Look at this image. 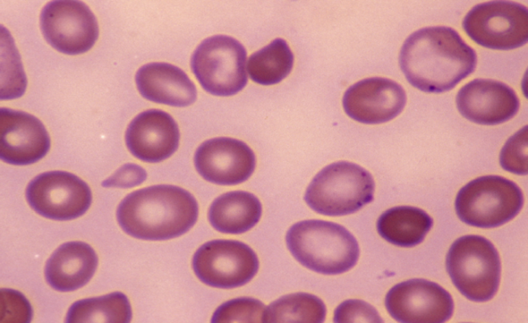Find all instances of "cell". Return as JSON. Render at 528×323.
<instances>
[{
    "instance_id": "19",
    "label": "cell",
    "mask_w": 528,
    "mask_h": 323,
    "mask_svg": "<svg viewBox=\"0 0 528 323\" xmlns=\"http://www.w3.org/2000/svg\"><path fill=\"white\" fill-rule=\"evenodd\" d=\"M140 93L150 101L173 107H187L197 98V89L180 68L166 63H151L135 74Z\"/></svg>"
},
{
    "instance_id": "1",
    "label": "cell",
    "mask_w": 528,
    "mask_h": 323,
    "mask_svg": "<svg viewBox=\"0 0 528 323\" xmlns=\"http://www.w3.org/2000/svg\"><path fill=\"white\" fill-rule=\"evenodd\" d=\"M399 63L414 87L427 93H442L474 71L477 56L453 28L432 26L419 29L406 39Z\"/></svg>"
},
{
    "instance_id": "6",
    "label": "cell",
    "mask_w": 528,
    "mask_h": 323,
    "mask_svg": "<svg viewBox=\"0 0 528 323\" xmlns=\"http://www.w3.org/2000/svg\"><path fill=\"white\" fill-rule=\"evenodd\" d=\"M523 194L514 181L498 175L478 177L458 192L455 210L465 223L481 228L505 224L520 211Z\"/></svg>"
},
{
    "instance_id": "3",
    "label": "cell",
    "mask_w": 528,
    "mask_h": 323,
    "mask_svg": "<svg viewBox=\"0 0 528 323\" xmlns=\"http://www.w3.org/2000/svg\"><path fill=\"white\" fill-rule=\"evenodd\" d=\"M286 243L292 256L305 267L326 275L351 269L358 262V241L344 227L322 220H305L292 225Z\"/></svg>"
},
{
    "instance_id": "23",
    "label": "cell",
    "mask_w": 528,
    "mask_h": 323,
    "mask_svg": "<svg viewBox=\"0 0 528 323\" xmlns=\"http://www.w3.org/2000/svg\"><path fill=\"white\" fill-rule=\"evenodd\" d=\"M294 54L285 40L277 38L249 57L247 70L250 78L263 85H275L291 72Z\"/></svg>"
},
{
    "instance_id": "16",
    "label": "cell",
    "mask_w": 528,
    "mask_h": 323,
    "mask_svg": "<svg viewBox=\"0 0 528 323\" xmlns=\"http://www.w3.org/2000/svg\"><path fill=\"white\" fill-rule=\"evenodd\" d=\"M456 107L467 120L483 125H496L518 113L520 101L506 84L492 79L476 78L459 91Z\"/></svg>"
},
{
    "instance_id": "7",
    "label": "cell",
    "mask_w": 528,
    "mask_h": 323,
    "mask_svg": "<svg viewBox=\"0 0 528 323\" xmlns=\"http://www.w3.org/2000/svg\"><path fill=\"white\" fill-rule=\"evenodd\" d=\"M246 50L236 39L215 35L204 40L194 51L191 69L201 87L218 96L241 91L248 82Z\"/></svg>"
},
{
    "instance_id": "27",
    "label": "cell",
    "mask_w": 528,
    "mask_h": 323,
    "mask_svg": "<svg viewBox=\"0 0 528 323\" xmlns=\"http://www.w3.org/2000/svg\"><path fill=\"white\" fill-rule=\"evenodd\" d=\"M0 322H30L32 318V307L19 291L1 288L0 289Z\"/></svg>"
},
{
    "instance_id": "11",
    "label": "cell",
    "mask_w": 528,
    "mask_h": 323,
    "mask_svg": "<svg viewBox=\"0 0 528 323\" xmlns=\"http://www.w3.org/2000/svg\"><path fill=\"white\" fill-rule=\"evenodd\" d=\"M42 33L47 43L63 54L75 55L87 52L98 37L94 13L79 1H52L42 9Z\"/></svg>"
},
{
    "instance_id": "24",
    "label": "cell",
    "mask_w": 528,
    "mask_h": 323,
    "mask_svg": "<svg viewBox=\"0 0 528 323\" xmlns=\"http://www.w3.org/2000/svg\"><path fill=\"white\" fill-rule=\"evenodd\" d=\"M324 302L307 293H295L280 297L265 308L263 322H323L326 316Z\"/></svg>"
},
{
    "instance_id": "8",
    "label": "cell",
    "mask_w": 528,
    "mask_h": 323,
    "mask_svg": "<svg viewBox=\"0 0 528 323\" xmlns=\"http://www.w3.org/2000/svg\"><path fill=\"white\" fill-rule=\"evenodd\" d=\"M462 25L472 40L489 49H513L528 41V10L516 2L479 3L466 14Z\"/></svg>"
},
{
    "instance_id": "25",
    "label": "cell",
    "mask_w": 528,
    "mask_h": 323,
    "mask_svg": "<svg viewBox=\"0 0 528 323\" xmlns=\"http://www.w3.org/2000/svg\"><path fill=\"white\" fill-rule=\"evenodd\" d=\"M265 307L252 298H239L221 304L214 312L211 322H263Z\"/></svg>"
},
{
    "instance_id": "26",
    "label": "cell",
    "mask_w": 528,
    "mask_h": 323,
    "mask_svg": "<svg viewBox=\"0 0 528 323\" xmlns=\"http://www.w3.org/2000/svg\"><path fill=\"white\" fill-rule=\"evenodd\" d=\"M501 167L514 174H527V126L511 136L503 146L499 157Z\"/></svg>"
},
{
    "instance_id": "2",
    "label": "cell",
    "mask_w": 528,
    "mask_h": 323,
    "mask_svg": "<svg viewBox=\"0 0 528 323\" xmlns=\"http://www.w3.org/2000/svg\"><path fill=\"white\" fill-rule=\"evenodd\" d=\"M198 204L191 193L173 185L161 184L135 190L120 203L116 218L129 236L147 241L178 237L195 224Z\"/></svg>"
},
{
    "instance_id": "17",
    "label": "cell",
    "mask_w": 528,
    "mask_h": 323,
    "mask_svg": "<svg viewBox=\"0 0 528 323\" xmlns=\"http://www.w3.org/2000/svg\"><path fill=\"white\" fill-rule=\"evenodd\" d=\"M179 137L178 126L172 116L153 109L133 119L126 129L125 142L134 157L156 163L166 159L177 151Z\"/></svg>"
},
{
    "instance_id": "10",
    "label": "cell",
    "mask_w": 528,
    "mask_h": 323,
    "mask_svg": "<svg viewBox=\"0 0 528 323\" xmlns=\"http://www.w3.org/2000/svg\"><path fill=\"white\" fill-rule=\"evenodd\" d=\"M30 206L39 215L55 221H69L83 215L92 202L89 186L66 171L43 172L25 190Z\"/></svg>"
},
{
    "instance_id": "13",
    "label": "cell",
    "mask_w": 528,
    "mask_h": 323,
    "mask_svg": "<svg viewBox=\"0 0 528 323\" xmlns=\"http://www.w3.org/2000/svg\"><path fill=\"white\" fill-rule=\"evenodd\" d=\"M194 164L205 180L230 186L250 177L256 167V157L245 142L221 137L202 143L195 151Z\"/></svg>"
},
{
    "instance_id": "21",
    "label": "cell",
    "mask_w": 528,
    "mask_h": 323,
    "mask_svg": "<svg viewBox=\"0 0 528 323\" xmlns=\"http://www.w3.org/2000/svg\"><path fill=\"white\" fill-rule=\"evenodd\" d=\"M432 225V219L423 210L402 205L383 212L377 219V230L388 243L410 247L424 241Z\"/></svg>"
},
{
    "instance_id": "20",
    "label": "cell",
    "mask_w": 528,
    "mask_h": 323,
    "mask_svg": "<svg viewBox=\"0 0 528 323\" xmlns=\"http://www.w3.org/2000/svg\"><path fill=\"white\" fill-rule=\"evenodd\" d=\"M262 205L253 194L246 191H232L216 198L208 210L210 225L225 234L244 233L259 221Z\"/></svg>"
},
{
    "instance_id": "12",
    "label": "cell",
    "mask_w": 528,
    "mask_h": 323,
    "mask_svg": "<svg viewBox=\"0 0 528 323\" xmlns=\"http://www.w3.org/2000/svg\"><path fill=\"white\" fill-rule=\"evenodd\" d=\"M393 318L403 323H442L454 311L450 294L439 285L414 278L393 286L385 298Z\"/></svg>"
},
{
    "instance_id": "5",
    "label": "cell",
    "mask_w": 528,
    "mask_h": 323,
    "mask_svg": "<svg viewBox=\"0 0 528 323\" xmlns=\"http://www.w3.org/2000/svg\"><path fill=\"white\" fill-rule=\"evenodd\" d=\"M448 273L457 289L468 299L485 302L499 287L500 260L494 245L478 235L456 239L446 256Z\"/></svg>"
},
{
    "instance_id": "22",
    "label": "cell",
    "mask_w": 528,
    "mask_h": 323,
    "mask_svg": "<svg viewBox=\"0 0 528 323\" xmlns=\"http://www.w3.org/2000/svg\"><path fill=\"white\" fill-rule=\"evenodd\" d=\"M132 318L130 302L120 291L85 298L74 302L66 314L65 322L126 323Z\"/></svg>"
},
{
    "instance_id": "18",
    "label": "cell",
    "mask_w": 528,
    "mask_h": 323,
    "mask_svg": "<svg viewBox=\"0 0 528 323\" xmlns=\"http://www.w3.org/2000/svg\"><path fill=\"white\" fill-rule=\"evenodd\" d=\"M98 263L94 249L82 241H69L60 245L47 260L45 278L54 289L73 291L87 284Z\"/></svg>"
},
{
    "instance_id": "29",
    "label": "cell",
    "mask_w": 528,
    "mask_h": 323,
    "mask_svg": "<svg viewBox=\"0 0 528 323\" xmlns=\"http://www.w3.org/2000/svg\"><path fill=\"white\" fill-rule=\"evenodd\" d=\"M146 177V171L142 166L128 163L120 167L101 185L104 188H131L142 183Z\"/></svg>"
},
{
    "instance_id": "15",
    "label": "cell",
    "mask_w": 528,
    "mask_h": 323,
    "mask_svg": "<svg viewBox=\"0 0 528 323\" xmlns=\"http://www.w3.org/2000/svg\"><path fill=\"white\" fill-rule=\"evenodd\" d=\"M0 158L12 165L35 163L45 156L50 138L43 124L24 111L1 108Z\"/></svg>"
},
{
    "instance_id": "14",
    "label": "cell",
    "mask_w": 528,
    "mask_h": 323,
    "mask_svg": "<svg viewBox=\"0 0 528 323\" xmlns=\"http://www.w3.org/2000/svg\"><path fill=\"white\" fill-rule=\"evenodd\" d=\"M406 103L404 88L382 77L361 80L344 92L342 105L353 120L368 124L388 122L401 113Z\"/></svg>"
},
{
    "instance_id": "28",
    "label": "cell",
    "mask_w": 528,
    "mask_h": 323,
    "mask_svg": "<svg viewBox=\"0 0 528 323\" xmlns=\"http://www.w3.org/2000/svg\"><path fill=\"white\" fill-rule=\"evenodd\" d=\"M333 322H383L377 310L368 303L358 299H349L339 304L334 311Z\"/></svg>"
},
{
    "instance_id": "9",
    "label": "cell",
    "mask_w": 528,
    "mask_h": 323,
    "mask_svg": "<svg viewBox=\"0 0 528 323\" xmlns=\"http://www.w3.org/2000/svg\"><path fill=\"white\" fill-rule=\"evenodd\" d=\"M192 265L202 282L222 289L244 285L256 274L259 267L256 254L248 245L223 239L212 240L199 247Z\"/></svg>"
},
{
    "instance_id": "4",
    "label": "cell",
    "mask_w": 528,
    "mask_h": 323,
    "mask_svg": "<svg viewBox=\"0 0 528 323\" xmlns=\"http://www.w3.org/2000/svg\"><path fill=\"white\" fill-rule=\"evenodd\" d=\"M375 183L362 166L349 162L332 163L323 168L309 184L305 201L322 215L354 213L372 201Z\"/></svg>"
}]
</instances>
